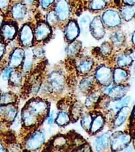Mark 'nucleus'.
I'll list each match as a JSON object with an SVG mask.
<instances>
[{"label":"nucleus","mask_w":135,"mask_h":152,"mask_svg":"<svg viewBox=\"0 0 135 152\" xmlns=\"http://www.w3.org/2000/svg\"><path fill=\"white\" fill-rule=\"evenodd\" d=\"M131 140V137L129 134L121 132H116L110 138L111 149L116 151L124 149Z\"/></svg>","instance_id":"nucleus-1"},{"label":"nucleus","mask_w":135,"mask_h":152,"mask_svg":"<svg viewBox=\"0 0 135 152\" xmlns=\"http://www.w3.org/2000/svg\"><path fill=\"white\" fill-rule=\"evenodd\" d=\"M112 74L111 69L106 66L100 67L97 70L96 77L98 81L106 86L111 84Z\"/></svg>","instance_id":"nucleus-2"},{"label":"nucleus","mask_w":135,"mask_h":152,"mask_svg":"<svg viewBox=\"0 0 135 152\" xmlns=\"http://www.w3.org/2000/svg\"><path fill=\"white\" fill-rule=\"evenodd\" d=\"M45 141L44 134L41 131L34 133L27 142V147L29 149L35 150L39 149L43 144Z\"/></svg>","instance_id":"nucleus-3"},{"label":"nucleus","mask_w":135,"mask_h":152,"mask_svg":"<svg viewBox=\"0 0 135 152\" xmlns=\"http://www.w3.org/2000/svg\"><path fill=\"white\" fill-rule=\"evenodd\" d=\"M51 87L55 92H60L63 89L65 84L64 77L59 72H54L50 77Z\"/></svg>","instance_id":"nucleus-4"},{"label":"nucleus","mask_w":135,"mask_h":152,"mask_svg":"<svg viewBox=\"0 0 135 152\" xmlns=\"http://www.w3.org/2000/svg\"><path fill=\"white\" fill-rule=\"evenodd\" d=\"M90 29L92 35L96 39H101L105 34L104 27L99 16L95 18L90 23Z\"/></svg>","instance_id":"nucleus-5"},{"label":"nucleus","mask_w":135,"mask_h":152,"mask_svg":"<svg viewBox=\"0 0 135 152\" xmlns=\"http://www.w3.org/2000/svg\"><path fill=\"white\" fill-rule=\"evenodd\" d=\"M27 109L36 116L45 114L48 109V105L45 102L43 101H33L30 102L29 107Z\"/></svg>","instance_id":"nucleus-6"},{"label":"nucleus","mask_w":135,"mask_h":152,"mask_svg":"<svg viewBox=\"0 0 135 152\" xmlns=\"http://www.w3.org/2000/svg\"><path fill=\"white\" fill-rule=\"evenodd\" d=\"M103 18L104 23L110 27H115L120 22L118 13L114 10H109L105 12L103 14Z\"/></svg>","instance_id":"nucleus-7"},{"label":"nucleus","mask_w":135,"mask_h":152,"mask_svg":"<svg viewBox=\"0 0 135 152\" xmlns=\"http://www.w3.org/2000/svg\"><path fill=\"white\" fill-rule=\"evenodd\" d=\"M34 38L33 31L29 25L23 26L21 30L20 39L23 45L26 46H31Z\"/></svg>","instance_id":"nucleus-8"},{"label":"nucleus","mask_w":135,"mask_h":152,"mask_svg":"<svg viewBox=\"0 0 135 152\" xmlns=\"http://www.w3.org/2000/svg\"><path fill=\"white\" fill-rule=\"evenodd\" d=\"M55 13L60 20L64 21L69 15V8L66 0H59L56 6Z\"/></svg>","instance_id":"nucleus-9"},{"label":"nucleus","mask_w":135,"mask_h":152,"mask_svg":"<svg viewBox=\"0 0 135 152\" xmlns=\"http://www.w3.org/2000/svg\"><path fill=\"white\" fill-rule=\"evenodd\" d=\"M128 90V87L126 86H117L113 87H112L108 94L110 98L115 100H118L124 97L126 95Z\"/></svg>","instance_id":"nucleus-10"},{"label":"nucleus","mask_w":135,"mask_h":152,"mask_svg":"<svg viewBox=\"0 0 135 152\" xmlns=\"http://www.w3.org/2000/svg\"><path fill=\"white\" fill-rule=\"evenodd\" d=\"M25 56V52L22 49H16L12 55L10 59V65L11 67H16L21 65Z\"/></svg>","instance_id":"nucleus-11"},{"label":"nucleus","mask_w":135,"mask_h":152,"mask_svg":"<svg viewBox=\"0 0 135 152\" xmlns=\"http://www.w3.org/2000/svg\"><path fill=\"white\" fill-rule=\"evenodd\" d=\"M50 32V29L48 25L44 23H41L36 28V39L38 41L45 40L49 36Z\"/></svg>","instance_id":"nucleus-12"},{"label":"nucleus","mask_w":135,"mask_h":152,"mask_svg":"<svg viewBox=\"0 0 135 152\" xmlns=\"http://www.w3.org/2000/svg\"><path fill=\"white\" fill-rule=\"evenodd\" d=\"M130 112V108L127 106L121 108L116 116L114 122V126L118 127L123 124L127 118Z\"/></svg>","instance_id":"nucleus-13"},{"label":"nucleus","mask_w":135,"mask_h":152,"mask_svg":"<svg viewBox=\"0 0 135 152\" xmlns=\"http://www.w3.org/2000/svg\"><path fill=\"white\" fill-rule=\"evenodd\" d=\"M110 138L108 133H105L97 138L95 142L96 149L97 151H102L106 149L109 143Z\"/></svg>","instance_id":"nucleus-14"},{"label":"nucleus","mask_w":135,"mask_h":152,"mask_svg":"<svg viewBox=\"0 0 135 152\" xmlns=\"http://www.w3.org/2000/svg\"><path fill=\"white\" fill-rule=\"evenodd\" d=\"M1 33L3 37L7 40H11L16 33V27L11 24H5L2 27Z\"/></svg>","instance_id":"nucleus-15"},{"label":"nucleus","mask_w":135,"mask_h":152,"mask_svg":"<svg viewBox=\"0 0 135 152\" xmlns=\"http://www.w3.org/2000/svg\"><path fill=\"white\" fill-rule=\"evenodd\" d=\"M26 12V8L24 4L18 3L13 7L12 13L14 18L16 20H20L25 16Z\"/></svg>","instance_id":"nucleus-16"},{"label":"nucleus","mask_w":135,"mask_h":152,"mask_svg":"<svg viewBox=\"0 0 135 152\" xmlns=\"http://www.w3.org/2000/svg\"><path fill=\"white\" fill-rule=\"evenodd\" d=\"M66 35L70 40H74L79 34V29L76 23L72 21L69 23L66 31Z\"/></svg>","instance_id":"nucleus-17"},{"label":"nucleus","mask_w":135,"mask_h":152,"mask_svg":"<svg viewBox=\"0 0 135 152\" xmlns=\"http://www.w3.org/2000/svg\"><path fill=\"white\" fill-rule=\"evenodd\" d=\"M104 124V119L103 116L100 115H97L92 120L90 131L93 134L96 133L102 128Z\"/></svg>","instance_id":"nucleus-18"},{"label":"nucleus","mask_w":135,"mask_h":152,"mask_svg":"<svg viewBox=\"0 0 135 152\" xmlns=\"http://www.w3.org/2000/svg\"><path fill=\"white\" fill-rule=\"evenodd\" d=\"M128 74L124 70L118 68L115 70L113 74V80L116 84H120L126 80Z\"/></svg>","instance_id":"nucleus-19"},{"label":"nucleus","mask_w":135,"mask_h":152,"mask_svg":"<svg viewBox=\"0 0 135 152\" xmlns=\"http://www.w3.org/2000/svg\"><path fill=\"white\" fill-rule=\"evenodd\" d=\"M22 119L24 124L27 126H32L35 124L36 118L35 115L32 114L27 109L23 111L22 114Z\"/></svg>","instance_id":"nucleus-20"},{"label":"nucleus","mask_w":135,"mask_h":152,"mask_svg":"<svg viewBox=\"0 0 135 152\" xmlns=\"http://www.w3.org/2000/svg\"><path fill=\"white\" fill-rule=\"evenodd\" d=\"M93 62L90 59H85L82 61L78 65V70L82 74L88 73L92 69Z\"/></svg>","instance_id":"nucleus-21"},{"label":"nucleus","mask_w":135,"mask_h":152,"mask_svg":"<svg viewBox=\"0 0 135 152\" xmlns=\"http://www.w3.org/2000/svg\"><path fill=\"white\" fill-rule=\"evenodd\" d=\"M34 54L33 51L30 49H27L25 52L24 57H25L24 63V69L26 71H29L32 65Z\"/></svg>","instance_id":"nucleus-22"},{"label":"nucleus","mask_w":135,"mask_h":152,"mask_svg":"<svg viewBox=\"0 0 135 152\" xmlns=\"http://www.w3.org/2000/svg\"><path fill=\"white\" fill-rule=\"evenodd\" d=\"M93 79L92 77L84 78L80 82L79 88L82 92H88L91 88L93 85Z\"/></svg>","instance_id":"nucleus-23"},{"label":"nucleus","mask_w":135,"mask_h":152,"mask_svg":"<svg viewBox=\"0 0 135 152\" xmlns=\"http://www.w3.org/2000/svg\"><path fill=\"white\" fill-rule=\"evenodd\" d=\"M81 48V44L80 42H73L68 46L67 48V54L69 56H73L77 54Z\"/></svg>","instance_id":"nucleus-24"},{"label":"nucleus","mask_w":135,"mask_h":152,"mask_svg":"<svg viewBox=\"0 0 135 152\" xmlns=\"http://www.w3.org/2000/svg\"><path fill=\"white\" fill-rule=\"evenodd\" d=\"M70 117L68 114L64 112H61L58 114L55 122L58 125L64 126L69 123Z\"/></svg>","instance_id":"nucleus-25"},{"label":"nucleus","mask_w":135,"mask_h":152,"mask_svg":"<svg viewBox=\"0 0 135 152\" xmlns=\"http://www.w3.org/2000/svg\"><path fill=\"white\" fill-rule=\"evenodd\" d=\"M134 7L126 6L122 9V14L125 20L128 21L134 16Z\"/></svg>","instance_id":"nucleus-26"},{"label":"nucleus","mask_w":135,"mask_h":152,"mask_svg":"<svg viewBox=\"0 0 135 152\" xmlns=\"http://www.w3.org/2000/svg\"><path fill=\"white\" fill-rule=\"evenodd\" d=\"M125 37L123 32L118 31L112 34L111 40L113 43L116 46H120L123 43Z\"/></svg>","instance_id":"nucleus-27"},{"label":"nucleus","mask_w":135,"mask_h":152,"mask_svg":"<svg viewBox=\"0 0 135 152\" xmlns=\"http://www.w3.org/2000/svg\"><path fill=\"white\" fill-rule=\"evenodd\" d=\"M132 59L131 57L128 55H123L118 58L117 63L118 66L120 67H124L130 65L132 62Z\"/></svg>","instance_id":"nucleus-28"},{"label":"nucleus","mask_w":135,"mask_h":152,"mask_svg":"<svg viewBox=\"0 0 135 152\" xmlns=\"http://www.w3.org/2000/svg\"><path fill=\"white\" fill-rule=\"evenodd\" d=\"M99 97V95L98 93H95L90 95L85 102V105L87 108H90L93 106L98 102Z\"/></svg>","instance_id":"nucleus-29"},{"label":"nucleus","mask_w":135,"mask_h":152,"mask_svg":"<svg viewBox=\"0 0 135 152\" xmlns=\"http://www.w3.org/2000/svg\"><path fill=\"white\" fill-rule=\"evenodd\" d=\"M92 120L93 119L92 118V116L90 115H86L82 119L81 126L85 130L88 131L90 130Z\"/></svg>","instance_id":"nucleus-30"},{"label":"nucleus","mask_w":135,"mask_h":152,"mask_svg":"<svg viewBox=\"0 0 135 152\" xmlns=\"http://www.w3.org/2000/svg\"><path fill=\"white\" fill-rule=\"evenodd\" d=\"M90 24V18L89 16L85 15L80 19V25L82 31L84 33H86L88 31L89 27Z\"/></svg>","instance_id":"nucleus-31"},{"label":"nucleus","mask_w":135,"mask_h":152,"mask_svg":"<svg viewBox=\"0 0 135 152\" xmlns=\"http://www.w3.org/2000/svg\"><path fill=\"white\" fill-rule=\"evenodd\" d=\"M82 113V107L79 103H75L72 107L71 114L74 120L79 119Z\"/></svg>","instance_id":"nucleus-32"},{"label":"nucleus","mask_w":135,"mask_h":152,"mask_svg":"<svg viewBox=\"0 0 135 152\" xmlns=\"http://www.w3.org/2000/svg\"><path fill=\"white\" fill-rule=\"evenodd\" d=\"M4 109L6 111L4 110L3 107L0 108L1 112L6 113L7 116L8 118L10 120H13L16 117V114H17V110L16 108L13 107H9V109H6L4 107Z\"/></svg>","instance_id":"nucleus-33"},{"label":"nucleus","mask_w":135,"mask_h":152,"mask_svg":"<svg viewBox=\"0 0 135 152\" xmlns=\"http://www.w3.org/2000/svg\"><path fill=\"white\" fill-rule=\"evenodd\" d=\"M105 0H93L90 4V7L92 9L100 10L105 7Z\"/></svg>","instance_id":"nucleus-34"},{"label":"nucleus","mask_w":135,"mask_h":152,"mask_svg":"<svg viewBox=\"0 0 135 152\" xmlns=\"http://www.w3.org/2000/svg\"><path fill=\"white\" fill-rule=\"evenodd\" d=\"M10 81L13 84L17 85L20 84L22 80V77L19 72H11L10 77Z\"/></svg>","instance_id":"nucleus-35"},{"label":"nucleus","mask_w":135,"mask_h":152,"mask_svg":"<svg viewBox=\"0 0 135 152\" xmlns=\"http://www.w3.org/2000/svg\"><path fill=\"white\" fill-rule=\"evenodd\" d=\"M14 97L11 94L6 93L3 94L1 97L0 103L2 104H6L13 102Z\"/></svg>","instance_id":"nucleus-36"},{"label":"nucleus","mask_w":135,"mask_h":152,"mask_svg":"<svg viewBox=\"0 0 135 152\" xmlns=\"http://www.w3.org/2000/svg\"><path fill=\"white\" fill-rule=\"evenodd\" d=\"M130 96H127V97L123 98V99H122L120 100L119 102H117V103H116L115 109L118 110V109H120L123 107L126 106L130 102Z\"/></svg>","instance_id":"nucleus-37"},{"label":"nucleus","mask_w":135,"mask_h":152,"mask_svg":"<svg viewBox=\"0 0 135 152\" xmlns=\"http://www.w3.org/2000/svg\"><path fill=\"white\" fill-rule=\"evenodd\" d=\"M57 16L55 12L52 11L50 12L47 16V20L49 24L53 25L56 22Z\"/></svg>","instance_id":"nucleus-38"},{"label":"nucleus","mask_w":135,"mask_h":152,"mask_svg":"<svg viewBox=\"0 0 135 152\" xmlns=\"http://www.w3.org/2000/svg\"><path fill=\"white\" fill-rule=\"evenodd\" d=\"M111 51V47L110 44L108 42L104 43L102 45L101 47V52L103 54L106 55L109 54Z\"/></svg>","instance_id":"nucleus-39"},{"label":"nucleus","mask_w":135,"mask_h":152,"mask_svg":"<svg viewBox=\"0 0 135 152\" xmlns=\"http://www.w3.org/2000/svg\"><path fill=\"white\" fill-rule=\"evenodd\" d=\"M12 67H8L6 69L4 70V72L2 75V77L3 79L7 80L8 78H10V75H11V72H12Z\"/></svg>","instance_id":"nucleus-40"},{"label":"nucleus","mask_w":135,"mask_h":152,"mask_svg":"<svg viewBox=\"0 0 135 152\" xmlns=\"http://www.w3.org/2000/svg\"><path fill=\"white\" fill-rule=\"evenodd\" d=\"M10 0H0V10H5L9 5Z\"/></svg>","instance_id":"nucleus-41"},{"label":"nucleus","mask_w":135,"mask_h":152,"mask_svg":"<svg viewBox=\"0 0 135 152\" xmlns=\"http://www.w3.org/2000/svg\"><path fill=\"white\" fill-rule=\"evenodd\" d=\"M54 0H40L42 7L45 8H48L54 2Z\"/></svg>","instance_id":"nucleus-42"},{"label":"nucleus","mask_w":135,"mask_h":152,"mask_svg":"<svg viewBox=\"0 0 135 152\" xmlns=\"http://www.w3.org/2000/svg\"><path fill=\"white\" fill-rule=\"evenodd\" d=\"M33 52L34 55L37 57H41L43 55V50L40 48H36Z\"/></svg>","instance_id":"nucleus-43"},{"label":"nucleus","mask_w":135,"mask_h":152,"mask_svg":"<svg viewBox=\"0 0 135 152\" xmlns=\"http://www.w3.org/2000/svg\"><path fill=\"white\" fill-rule=\"evenodd\" d=\"M5 48L4 44L0 42V59L4 54V51H5Z\"/></svg>","instance_id":"nucleus-44"},{"label":"nucleus","mask_w":135,"mask_h":152,"mask_svg":"<svg viewBox=\"0 0 135 152\" xmlns=\"http://www.w3.org/2000/svg\"><path fill=\"white\" fill-rule=\"evenodd\" d=\"M53 120H54V113H52L48 118V123L49 124H51L53 122Z\"/></svg>","instance_id":"nucleus-45"},{"label":"nucleus","mask_w":135,"mask_h":152,"mask_svg":"<svg viewBox=\"0 0 135 152\" xmlns=\"http://www.w3.org/2000/svg\"><path fill=\"white\" fill-rule=\"evenodd\" d=\"M35 0H23L24 3L26 4L30 5L34 2Z\"/></svg>","instance_id":"nucleus-46"},{"label":"nucleus","mask_w":135,"mask_h":152,"mask_svg":"<svg viewBox=\"0 0 135 152\" xmlns=\"http://www.w3.org/2000/svg\"><path fill=\"white\" fill-rule=\"evenodd\" d=\"M124 2L130 5H132L134 3L135 0H123Z\"/></svg>","instance_id":"nucleus-47"},{"label":"nucleus","mask_w":135,"mask_h":152,"mask_svg":"<svg viewBox=\"0 0 135 152\" xmlns=\"http://www.w3.org/2000/svg\"><path fill=\"white\" fill-rule=\"evenodd\" d=\"M5 150H4V147H3V145H2L1 143L0 142V152H3L5 151Z\"/></svg>","instance_id":"nucleus-48"},{"label":"nucleus","mask_w":135,"mask_h":152,"mask_svg":"<svg viewBox=\"0 0 135 152\" xmlns=\"http://www.w3.org/2000/svg\"><path fill=\"white\" fill-rule=\"evenodd\" d=\"M1 18H0V26H1Z\"/></svg>","instance_id":"nucleus-49"}]
</instances>
